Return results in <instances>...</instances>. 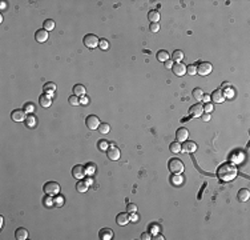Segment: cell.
I'll return each instance as SVG.
<instances>
[{"instance_id":"obj_23","label":"cell","mask_w":250,"mask_h":240,"mask_svg":"<svg viewBox=\"0 0 250 240\" xmlns=\"http://www.w3.org/2000/svg\"><path fill=\"white\" fill-rule=\"evenodd\" d=\"M73 94L76 96H84L85 95V87L83 84H76L73 87Z\"/></svg>"},{"instance_id":"obj_51","label":"cell","mask_w":250,"mask_h":240,"mask_svg":"<svg viewBox=\"0 0 250 240\" xmlns=\"http://www.w3.org/2000/svg\"><path fill=\"white\" fill-rule=\"evenodd\" d=\"M202 100H204V102H206V103H209V102H210V95H204Z\"/></svg>"},{"instance_id":"obj_5","label":"cell","mask_w":250,"mask_h":240,"mask_svg":"<svg viewBox=\"0 0 250 240\" xmlns=\"http://www.w3.org/2000/svg\"><path fill=\"white\" fill-rule=\"evenodd\" d=\"M211 69H213V65H211L210 63L202 61V63H200V65L197 67V74L200 75V76H207V75H210Z\"/></svg>"},{"instance_id":"obj_4","label":"cell","mask_w":250,"mask_h":240,"mask_svg":"<svg viewBox=\"0 0 250 240\" xmlns=\"http://www.w3.org/2000/svg\"><path fill=\"white\" fill-rule=\"evenodd\" d=\"M83 43H84V45H85L87 48L92 49V48H96L97 45H99L100 40H99V37H97L96 35H93V33H88V35L84 36Z\"/></svg>"},{"instance_id":"obj_54","label":"cell","mask_w":250,"mask_h":240,"mask_svg":"<svg viewBox=\"0 0 250 240\" xmlns=\"http://www.w3.org/2000/svg\"><path fill=\"white\" fill-rule=\"evenodd\" d=\"M85 183L88 184V186H91V184H92V179H91V178H88V179L85 180Z\"/></svg>"},{"instance_id":"obj_56","label":"cell","mask_w":250,"mask_h":240,"mask_svg":"<svg viewBox=\"0 0 250 240\" xmlns=\"http://www.w3.org/2000/svg\"><path fill=\"white\" fill-rule=\"evenodd\" d=\"M6 8V2H2V10H4Z\"/></svg>"},{"instance_id":"obj_8","label":"cell","mask_w":250,"mask_h":240,"mask_svg":"<svg viewBox=\"0 0 250 240\" xmlns=\"http://www.w3.org/2000/svg\"><path fill=\"white\" fill-rule=\"evenodd\" d=\"M72 175H73V178L81 180L84 179V176H85V167L80 166V164H77V166H75L73 168H72Z\"/></svg>"},{"instance_id":"obj_27","label":"cell","mask_w":250,"mask_h":240,"mask_svg":"<svg viewBox=\"0 0 250 240\" xmlns=\"http://www.w3.org/2000/svg\"><path fill=\"white\" fill-rule=\"evenodd\" d=\"M169 149H170V152H172V154H178V152H181V151H182L181 144H180L178 141H173V143H170V145H169Z\"/></svg>"},{"instance_id":"obj_33","label":"cell","mask_w":250,"mask_h":240,"mask_svg":"<svg viewBox=\"0 0 250 240\" xmlns=\"http://www.w3.org/2000/svg\"><path fill=\"white\" fill-rule=\"evenodd\" d=\"M96 172V166L93 163H88L87 164V167H85V174L88 175V176H92L93 174Z\"/></svg>"},{"instance_id":"obj_10","label":"cell","mask_w":250,"mask_h":240,"mask_svg":"<svg viewBox=\"0 0 250 240\" xmlns=\"http://www.w3.org/2000/svg\"><path fill=\"white\" fill-rule=\"evenodd\" d=\"M11 117L14 121H25V112L24 109H14L11 113Z\"/></svg>"},{"instance_id":"obj_46","label":"cell","mask_w":250,"mask_h":240,"mask_svg":"<svg viewBox=\"0 0 250 240\" xmlns=\"http://www.w3.org/2000/svg\"><path fill=\"white\" fill-rule=\"evenodd\" d=\"M44 204H45V207H51V204H52V199H51V196L47 195V197L44 199Z\"/></svg>"},{"instance_id":"obj_55","label":"cell","mask_w":250,"mask_h":240,"mask_svg":"<svg viewBox=\"0 0 250 240\" xmlns=\"http://www.w3.org/2000/svg\"><path fill=\"white\" fill-rule=\"evenodd\" d=\"M3 223H4V219L3 216H0V227H3Z\"/></svg>"},{"instance_id":"obj_37","label":"cell","mask_w":250,"mask_h":240,"mask_svg":"<svg viewBox=\"0 0 250 240\" xmlns=\"http://www.w3.org/2000/svg\"><path fill=\"white\" fill-rule=\"evenodd\" d=\"M186 74H189L190 76H193V75H196V74H197V65L190 64L189 67H186Z\"/></svg>"},{"instance_id":"obj_16","label":"cell","mask_w":250,"mask_h":240,"mask_svg":"<svg viewBox=\"0 0 250 240\" xmlns=\"http://www.w3.org/2000/svg\"><path fill=\"white\" fill-rule=\"evenodd\" d=\"M189 137V131L186 128H178V131L176 132V139L177 141H186Z\"/></svg>"},{"instance_id":"obj_28","label":"cell","mask_w":250,"mask_h":240,"mask_svg":"<svg viewBox=\"0 0 250 240\" xmlns=\"http://www.w3.org/2000/svg\"><path fill=\"white\" fill-rule=\"evenodd\" d=\"M192 95H193V99H196L197 102H201L202 98H204V92H202L201 88H194Z\"/></svg>"},{"instance_id":"obj_17","label":"cell","mask_w":250,"mask_h":240,"mask_svg":"<svg viewBox=\"0 0 250 240\" xmlns=\"http://www.w3.org/2000/svg\"><path fill=\"white\" fill-rule=\"evenodd\" d=\"M35 39H36V41H39V43H44V41L48 40V32H47L45 29H39V31H36V33H35Z\"/></svg>"},{"instance_id":"obj_6","label":"cell","mask_w":250,"mask_h":240,"mask_svg":"<svg viewBox=\"0 0 250 240\" xmlns=\"http://www.w3.org/2000/svg\"><path fill=\"white\" fill-rule=\"evenodd\" d=\"M85 124H87V127L88 129H91V131H95L96 128H99V125L101 124L100 123V119L97 117L96 115H89L85 119Z\"/></svg>"},{"instance_id":"obj_2","label":"cell","mask_w":250,"mask_h":240,"mask_svg":"<svg viewBox=\"0 0 250 240\" xmlns=\"http://www.w3.org/2000/svg\"><path fill=\"white\" fill-rule=\"evenodd\" d=\"M168 170L170 171V174L173 175H181L184 172L185 167H184V163L178 159H170L168 163Z\"/></svg>"},{"instance_id":"obj_22","label":"cell","mask_w":250,"mask_h":240,"mask_svg":"<svg viewBox=\"0 0 250 240\" xmlns=\"http://www.w3.org/2000/svg\"><path fill=\"white\" fill-rule=\"evenodd\" d=\"M244 162V154L242 152H234L232 155V163L233 164H240V163H242Z\"/></svg>"},{"instance_id":"obj_24","label":"cell","mask_w":250,"mask_h":240,"mask_svg":"<svg viewBox=\"0 0 250 240\" xmlns=\"http://www.w3.org/2000/svg\"><path fill=\"white\" fill-rule=\"evenodd\" d=\"M182 59H184V52H182L181 49H176L172 55V60L176 61V63H181Z\"/></svg>"},{"instance_id":"obj_30","label":"cell","mask_w":250,"mask_h":240,"mask_svg":"<svg viewBox=\"0 0 250 240\" xmlns=\"http://www.w3.org/2000/svg\"><path fill=\"white\" fill-rule=\"evenodd\" d=\"M43 90H44V92H47V94H52V92L56 91V84L55 83H45Z\"/></svg>"},{"instance_id":"obj_42","label":"cell","mask_w":250,"mask_h":240,"mask_svg":"<svg viewBox=\"0 0 250 240\" xmlns=\"http://www.w3.org/2000/svg\"><path fill=\"white\" fill-rule=\"evenodd\" d=\"M126 209H128V212H136L137 211V205L136 204H128L126 205Z\"/></svg>"},{"instance_id":"obj_13","label":"cell","mask_w":250,"mask_h":240,"mask_svg":"<svg viewBox=\"0 0 250 240\" xmlns=\"http://www.w3.org/2000/svg\"><path fill=\"white\" fill-rule=\"evenodd\" d=\"M39 103H40V106L43 107V108H48L52 106V98H51V95H40V98H39Z\"/></svg>"},{"instance_id":"obj_9","label":"cell","mask_w":250,"mask_h":240,"mask_svg":"<svg viewBox=\"0 0 250 240\" xmlns=\"http://www.w3.org/2000/svg\"><path fill=\"white\" fill-rule=\"evenodd\" d=\"M172 71L176 76H184L186 74V65L182 64V63H174L172 67Z\"/></svg>"},{"instance_id":"obj_20","label":"cell","mask_w":250,"mask_h":240,"mask_svg":"<svg viewBox=\"0 0 250 240\" xmlns=\"http://www.w3.org/2000/svg\"><path fill=\"white\" fill-rule=\"evenodd\" d=\"M15 238L18 240H25L28 239V231L25 228H18L15 232Z\"/></svg>"},{"instance_id":"obj_1","label":"cell","mask_w":250,"mask_h":240,"mask_svg":"<svg viewBox=\"0 0 250 240\" xmlns=\"http://www.w3.org/2000/svg\"><path fill=\"white\" fill-rule=\"evenodd\" d=\"M217 176L222 182H230L237 176V167L230 163H222L217 170Z\"/></svg>"},{"instance_id":"obj_43","label":"cell","mask_w":250,"mask_h":240,"mask_svg":"<svg viewBox=\"0 0 250 240\" xmlns=\"http://www.w3.org/2000/svg\"><path fill=\"white\" fill-rule=\"evenodd\" d=\"M214 109V107H213V104H210V103H207L206 106H205V108H204V112H206V113H210L211 111Z\"/></svg>"},{"instance_id":"obj_14","label":"cell","mask_w":250,"mask_h":240,"mask_svg":"<svg viewBox=\"0 0 250 240\" xmlns=\"http://www.w3.org/2000/svg\"><path fill=\"white\" fill-rule=\"evenodd\" d=\"M181 148L184 152L193 154V152H196V149H197V144L194 141H184V144L181 145Z\"/></svg>"},{"instance_id":"obj_50","label":"cell","mask_w":250,"mask_h":240,"mask_svg":"<svg viewBox=\"0 0 250 240\" xmlns=\"http://www.w3.org/2000/svg\"><path fill=\"white\" fill-rule=\"evenodd\" d=\"M173 64H174V63H173V60H170V59L165 61V67H166V68H172Z\"/></svg>"},{"instance_id":"obj_48","label":"cell","mask_w":250,"mask_h":240,"mask_svg":"<svg viewBox=\"0 0 250 240\" xmlns=\"http://www.w3.org/2000/svg\"><path fill=\"white\" fill-rule=\"evenodd\" d=\"M201 117H202V120H204V121H209V120L211 119V117H210V113H206V112L202 113Z\"/></svg>"},{"instance_id":"obj_36","label":"cell","mask_w":250,"mask_h":240,"mask_svg":"<svg viewBox=\"0 0 250 240\" xmlns=\"http://www.w3.org/2000/svg\"><path fill=\"white\" fill-rule=\"evenodd\" d=\"M97 147H99V149L100 151H107L108 149V147H109V144H108V141L107 140H99V144H97Z\"/></svg>"},{"instance_id":"obj_18","label":"cell","mask_w":250,"mask_h":240,"mask_svg":"<svg viewBox=\"0 0 250 240\" xmlns=\"http://www.w3.org/2000/svg\"><path fill=\"white\" fill-rule=\"evenodd\" d=\"M250 197V192L249 189L246 188H242L238 191V195H237V199H238V201H241V203H244V201H248Z\"/></svg>"},{"instance_id":"obj_40","label":"cell","mask_w":250,"mask_h":240,"mask_svg":"<svg viewBox=\"0 0 250 240\" xmlns=\"http://www.w3.org/2000/svg\"><path fill=\"white\" fill-rule=\"evenodd\" d=\"M149 29H150V32H153V33L158 32L160 31V24L158 23H152L149 26Z\"/></svg>"},{"instance_id":"obj_38","label":"cell","mask_w":250,"mask_h":240,"mask_svg":"<svg viewBox=\"0 0 250 240\" xmlns=\"http://www.w3.org/2000/svg\"><path fill=\"white\" fill-rule=\"evenodd\" d=\"M68 102H69L71 106H79V104H80V99L76 95H72V96H69Z\"/></svg>"},{"instance_id":"obj_12","label":"cell","mask_w":250,"mask_h":240,"mask_svg":"<svg viewBox=\"0 0 250 240\" xmlns=\"http://www.w3.org/2000/svg\"><path fill=\"white\" fill-rule=\"evenodd\" d=\"M210 99L213 100L214 103H222L223 100H225V94H223L221 90H215V91L211 92Z\"/></svg>"},{"instance_id":"obj_32","label":"cell","mask_w":250,"mask_h":240,"mask_svg":"<svg viewBox=\"0 0 250 240\" xmlns=\"http://www.w3.org/2000/svg\"><path fill=\"white\" fill-rule=\"evenodd\" d=\"M109 131H111V125H109L108 123H103L99 125V132L103 133V135H107L109 133Z\"/></svg>"},{"instance_id":"obj_53","label":"cell","mask_w":250,"mask_h":240,"mask_svg":"<svg viewBox=\"0 0 250 240\" xmlns=\"http://www.w3.org/2000/svg\"><path fill=\"white\" fill-rule=\"evenodd\" d=\"M226 87H232V84H230V83H227V82H225V83H222V86H221V88H226Z\"/></svg>"},{"instance_id":"obj_19","label":"cell","mask_w":250,"mask_h":240,"mask_svg":"<svg viewBox=\"0 0 250 240\" xmlns=\"http://www.w3.org/2000/svg\"><path fill=\"white\" fill-rule=\"evenodd\" d=\"M128 221H129V215L125 212H121L116 216V223L118 225H125Z\"/></svg>"},{"instance_id":"obj_11","label":"cell","mask_w":250,"mask_h":240,"mask_svg":"<svg viewBox=\"0 0 250 240\" xmlns=\"http://www.w3.org/2000/svg\"><path fill=\"white\" fill-rule=\"evenodd\" d=\"M189 113H190V115H192L193 117H200L202 113H204V107H202L201 104H194V106L190 107Z\"/></svg>"},{"instance_id":"obj_34","label":"cell","mask_w":250,"mask_h":240,"mask_svg":"<svg viewBox=\"0 0 250 240\" xmlns=\"http://www.w3.org/2000/svg\"><path fill=\"white\" fill-rule=\"evenodd\" d=\"M23 109H24V112L25 113H28V115H31V113L35 111V106H33V103H25L24 104V107H23Z\"/></svg>"},{"instance_id":"obj_35","label":"cell","mask_w":250,"mask_h":240,"mask_svg":"<svg viewBox=\"0 0 250 240\" xmlns=\"http://www.w3.org/2000/svg\"><path fill=\"white\" fill-rule=\"evenodd\" d=\"M184 182V179H182V176L181 175H173V178H172V183L174 184V186H180V184Z\"/></svg>"},{"instance_id":"obj_44","label":"cell","mask_w":250,"mask_h":240,"mask_svg":"<svg viewBox=\"0 0 250 240\" xmlns=\"http://www.w3.org/2000/svg\"><path fill=\"white\" fill-rule=\"evenodd\" d=\"M138 215L136 213V212H132V215H130V216H129V220L130 221H133V223H136V221H138Z\"/></svg>"},{"instance_id":"obj_26","label":"cell","mask_w":250,"mask_h":240,"mask_svg":"<svg viewBox=\"0 0 250 240\" xmlns=\"http://www.w3.org/2000/svg\"><path fill=\"white\" fill-rule=\"evenodd\" d=\"M148 19L150 20V23H158L160 20V14L157 11H149V14H148Z\"/></svg>"},{"instance_id":"obj_29","label":"cell","mask_w":250,"mask_h":240,"mask_svg":"<svg viewBox=\"0 0 250 240\" xmlns=\"http://www.w3.org/2000/svg\"><path fill=\"white\" fill-rule=\"evenodd\" d=\"M88 184L85 183V180H81V182H79L77 184H76V189H77V192L80 193H83V192H85L87 189H88Z\"/></svg>"},{"instance_id":"obj_7","label":"cell","mask_w":250,"mask_h":240,"mask_svg":"<svg viewBox=\"0 0 250 240\" xmlns=\"http://www.w3.org/2000/svg\"><path fill=\"white\" fill-rule=\"evenodd\" d=\"M105 152H107L108 159H109V160H112V162H114V160H118V159H120V155H121V154H120V149H118L114 144H111V145H109V147H108V149L105 151Z\"/></svg>"},{"instance_id":"obj_41","label":"cell","mask_w":250,"mask_h":240,"mask_svg":"<svg viewBox=\"0 0 250 240\" xmlns=\"http://www.w3.org/2000/svg\"><path fill=\"white\" fill-rule=\"evenodd\" d=\"M55 204H56L57 207H61V205L64 204V197H63V196H57L56 200H55Z\"/></svg>"},{"instance_id":"obj_21","label":"cell","mask_w":250,"mask_h":240,"mask_svg":"<svg viewBox=\"0 0 250 240\" xmlns=\"http://www.w3.org/2000/svg\"><path fill=\"white\" fill-rule=\"evenodd\" d=\"M24 123H25V125H27L28 128H35L36 124H37V119L33 115H28Z\"/></svg>"},{"instance_id":"obj_25","label":"cell","mask_w":250,"mask_h":240,"mask_svg":"<svg viewBox=\"0 0 250 240\" xmlns=\"http://www.w3.org/2000/svg\"><path fill=\"white\" fill-rule=\"evenodd\" d=\"M169 56L170 55L168 53V51H165V49H160V51L157 52V60H160V61H166V60H169Z\"/></svg>"},{"instance_id":"obj_15","label":"cell","mask_w":250,"mask_h":240,"mask_svg":"<svg viewBox=\"0 0 250 240\" xmlns=\"http://www.w3.org/2000/svg\"><path fill=\"white\" fill-rule=\"evenodd\" d=\"M113 236H114V234L111 228H103L99 232V238L101 240H111V239H113Z\"/></svg>"},{"instance_id":"obj_31","label":"cell","mask_w":250,"mask_h":240,"mask_svg":"<svg viewBox=\"0 0 250 240\" xmlns=\"http://www.w3.org/2000/svg\"><path fill=\"white\" fill-rule=\"evenodd\" d=\"M43 26H44V29H45V31H47V32H49V31H52V29L55 28V22H53L52 19H47L45 22H44Z\"/></svg>"},{"instance_id":"obj_39","label":"cell","mask_w":250,"mask_h":240,"mask_svg":"<svg viewBox=\"0 0 250 240\" xmlns=\"http://www.w3.org/2000/svg\"><path fill=\"white\" fill-rule=\"evenodd\" d=\"M99 47L103 49V51H107V49L109 48V41L107 39H101L100 43H99Z\"/></svg>"},{"instance_id":"obj_52","label":"cell","mask_w":250,"mask_h":240,"mask_svg":"<svg viewBox=\"0 0 250 240\" xmlns=\"http://www.w3.org/2000/svg\"><path fill=\"white\" fill-rule=\"evenodd\" d=\"M154 239H158V240H164L165 238L162 236V235H160V234H156V235H154Z\"/></svg>"},{"instance_id":"obj_47","label":"cell","mask_w":250,"mask_h":240,"mask_svg":"<svg viewBox=\"0 0 250 240\" xmlns=\"http://www.w3.org/2000/svg\"><path fill=\"white\" fill-rule=\"evenodd\" d=\"M88 103H89V99H88V98H87V96H85V95H84V96H83V98H81V99H80V104H83V106H87V104H88Z\"/></svg>"},{"instance_id":"obj_3","label":"cell","mask_w":250,"mask_h":240,"mask_svg":"<svg viewBox=\"0 0 250 240\" xmlns=\"http://www.w3.org/2000/svg\"><path fill=\"white\" fill-rule=\"evenodd\" d=\"M43 191H44L45 195H48V196L59 195V192H60V184L56 183V182H48V183L44 184Z\"/></svg>"},{"instance_id":"obj_45","label":"cell","mask_w":250,"mask_h":240,"mask_svg":"<svg viewBox=\"0 0 250 240\" xmlns=\"http://www.w3.org/2000/svg\"><path fill=\"white\" fill-rule=\"evenodd\" d=\"M150 231H152V232H153L154 235H156V234H158V231H160V225H158V224H152V225H150Z\"/></svg>"},{"instance_id":"obj_49","label":"cell","mask_w":250,"mask_h":240,"mask_svg":"<svg viewBox=\"0 0 250 240\" xmlns=\"http://www.w3.org/2000/svg\"><path fill=\"white\" fill-rule=\"evenodd\" d=\"M141 239H142V240H150V239H152V238H150V234L144 232V234L141 235Z\"/></svg>"}]
</instances>
